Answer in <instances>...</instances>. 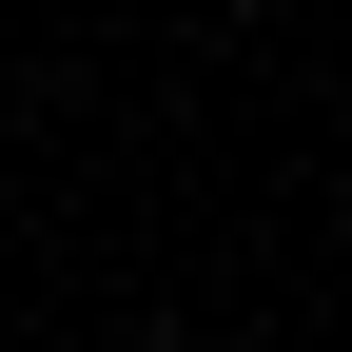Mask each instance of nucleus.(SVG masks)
Segmentation results:
<instances>
[{"mask_svg": "<svg viewBox=\"0 0 352 352\" xmlns=\"http://www.w3.org/2000/svg\"><path fill=\"white\" fill-rule=\"evenodd\" d=\"M157 352H176V333H157Z\"/></svg>", "mask_w": 352, "mask_h": 352, "instance_id": "obj_1", "label": "nucleus"}]
</instances>
